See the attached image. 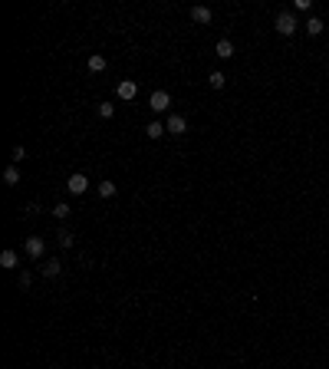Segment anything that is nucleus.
<instances>
[{
  "mask_svg": "<svg viewBox=\"0 0 329 369\" xmlns=\"http://www.w3.org/2000/svg\"><path fill=\"white\" fill-rule=\"evenodd\" d=\"M115 93H118V99H125V102H129V99H135V96H138V86H135L132 79H122V82L115 86Z\"/></svg>",
  "mask_w": 329,
  "mask_h": 369,
  "instance_id": "nucleus-4",
  "label": "nucleus"
},
{
  "mask_svg": "<svg viewBox=\"0 0 329 369\" xmlns=\"http://www.w3.org/2000/svg\"><path fill=\"white\" fill-rule=\"evenodd\" d=\"M293 7H296V10H310V7H313V0H296Z\"/></svg>",
  "mask_w": 329,
  "mask_h": 369,
  "instance_id": "nucleus-21",
  "label": "nucleus"
},
{
  "mask_svg": "<svg viewBox=\"0 0 329 369\" xmlns=\"http://www.w3.org/2000/svg\"><path fill=\"white\" fill-rule=\"evenodd\" d=\"M0 267L13 270V267H17V254H13V250H4V254H0Z\"/></svg>",
  "mask_w": 329,
  "mask_h": 369,
  "instance_id": "nucleus-12",
  "label": "nucleus"
},
{
  "mask_svg": "<svg viewBox=\"0 0 329 369\" xmlns=\"http://www.w3.org/2000/svg\"><path fill=\"white\" fill-rule=\"evenodd\" d=\"M66 188H69V191H73V194H82V191H86V188H89V178H86V175H79V172H76V175H69V182H66Z\"/></svg>",
  "mask_w": 329,
  "mask_h": 369,
  "instance_id": "nucleus-5",
  "label": "nucleus"
},
{
  "mask_svg": "<svg viewBox=\"0 0 329 369\" xmlns=\"http://www.w3.org/2000/svg\"><path fill=\"white\" fill-rule=\"evenodd\" d=\"M99 116L102 119H112V116H115V106H112V102H99Z\"/></svg>",
  "mask_w": 329,
  "mask_h": 369,
  "instance_id": "nucleus-17",
  "label": "nucleus"
},
{
  "mask_svg": "<svg viewBox=\"0 0 329 369\" xmlns=\"http://www.w3.org/2000/svg\"><path fill=\"white\" fill-rule=\"evenodd\" d=\"M53 214H56V218H59V221H66V218H69V214H73V208H69V205H66V201H59V205H56V208H53Z\"/></svg>",
  "mask_w": 329,
  "mask_h": 369,
  "instance_id": "nucleus-15",
  "label": "nucleus"
},
{
  "mask_svg": "<svg viewBox=\"0 0 329 369\" xmlns=\"http://www.w3.org/2000/svg\"><path fill=\"white\" fill-rule=\"evenodd\" d=\"M56 241H59V247H73V231H69V228H59V231H56Z\"/></svg>",
  "mask_w": 329,
  "mask_h": 369,
  "instance_id": "nucleus-10",
  "label": "nucleus"
},
{
  "mask_svg": "<svg viewBox=\"0 0 329 369\" xmlns=\"http://www.w3.org/2000/svg\"><path fill=\"white\" fill-rule=\"evenodd\" d=\"M277 33H283V37H293V33H296V17H293L290 10H283L277 17Z\"/></svg>",
  "mask_w": 329,
  "mask_h": 369,
  "instance_id": "nucleus-1",
  "label": "nucleus"
},
{
  "mask_svg": "<svg viewBox=\"0 0 329 369\" xmlns=\"http://www.w3.org/2000/svg\"><path fill=\"white\" fill-rule=\"evenodd\" d=\"M59 270H63V264L56 261V257H50V261L43 264V274H46V277H56V274H59Z\"/></svg>",
  "mask_w": 329,
  "mask_h": 369,
  "instance_id": "nucleus-11",
  "label": "nucleus"
},
{
  "mask_svg": "<svg viewBox=\"0 0 329 369\" xmlns=\"http://www.w3.org/2000/svg\"><path fill=\"white\" fill-rule=\"evenodd\" d=\"M99 194L102 198H112V194H115V185L112 182H99Z\"/></svg>",
  "mask_w": 329,
  "mask_h": 369,
  "instance_id": "nucleus-19",
  "label": "nucleus"
},
{
  "mask_svg": "<svg viewBox=\"0 0 329 369\" xmlns=\"http://www.w3.org/2000/svg\"><path fill=\"white\" fill-rule=\"evenodd\" d=\"M30 283H33V277H30V274L23 270V274H20V287H30Z\"/></svg>",
  "mask_w": 329,
  "mask_h": 369,
  "instance_id": "nucleus-22",
  "label": "nucleus"
},
{
  "mask_svg": "<svg viewBox=\"0 0 329 369\" xmlns=\"http://www.w3.org/2000/svg\"><path fill=\"white\" fill-rule=\"evenodd\" d=\"M145 132H148V138H158V135H165V125H162V122H152Z\"/></svg>",
  "mask_w": 329,
  "mask_h": 369,
  "instance_id": "nucleus-18",
  "label": "nucleus"
},
{
  "mask_svg": "<svg viewBox=\"0 0 329 369\" xmlns=\"http://www.w3.org/2000/svg\"><path fill=\"white\" fill-rule=\"evenodd\" d=\"M168 106H171V96H168L165 89H155V93H152V109H155V112H168Z\"/></svg>",
  "mask_w": 329,
  "mask_h": 369,
  "instance_id": "nucleus-2",
  "label": "nucleus"
},
{
  "mask_svg": "<svg viewBox=\"0 0 329 369\" xmlns=\"http://www.w3.org/2000/svg\"><path fill=\"white\" fill-rule=\"evenodd\" d=\"M4 182H7V185H17V182H20V168H17V165H10V168L4 172Z\"/></svg>",
  "mask_w": 329,
  "mask_h": 369,
  "instance_id": "nucleus-16",
  "label": "nucleus"
},
{
  "mask_svg": "<svg viewBox=\"0 0 329 369\" xmlns=\"http://www.w3.org/2000/svg\"><path fill=\"white\" fill-rule=\"evenodd\" d=\"M211 17L214 13L207 10V7H191V20L194 23H211Z\"/></svg>",
  "mask_w": 329,
  "mask_h": 369,
  "instance_id": "nucleus-7",
  "label": "nucleus"
},
{
  "mask_svg": "<svg viewBox=\"0 0 329 369\" xmlns=\"http://www.w3.org/2000/svg\"><path fill=\"white\" fill-rule=\"evenodd\" d=\"M89 73H102V69H106V56H99V53H96V56H89Z\"/></svg>",
  "mask_w": 329,
  "mask_h": 369,
  "instance_id": "nucleus-9",
  "label": "nucleus"
},
{
  "mask_svg": "<svg viewBox=\"0 0 329 369\" xmlns=\"http://www.w3.org/2000/svg\"><path fill=\"white\" fill-rule=\"evenodd\" d=\"M323 20H319V17H310V20H306V30H310V37H316V33H323Z\"/></svg>",
  "mask_w": 329,
  "mask_h": 369,
  "instance_id": "nucleus-13",
  "label": "nucleus"
},
{
  "mask_svg": "<svg viewBox=\"0 0 329 369\" xmlns=\"http://www.w3.org/2000/svg\"><path fill=\"white\" fill-rule=\"evenodd\" d=\"M165 129L171 132V135H185V132H188V119H185V116H168Z\"/></svg>",
  "mask_w": 329,
  "mask_h": 369,
  "instance_id": "nucleus-3",
  "label": "nucleus"
},
{
  "mask_svg": "<svg viewBox=\"0 0 329 369\" xmlns=\"http://www.w3.org/2000/svg\"><path fill=\"white\" fill-rule=\"evenodd\" d=\"M10 158H13V162L20 165V162H23V158H26V149H23V145H17V149L10 152Z\"/></svg>",
  "mask_w": 329,
  "mask_h": 369,
  "instance_id": "nucleus-20",
  "label": "nucleus"
},
{
  "mask_svg": "<svg viewBox=\"0 0 329 369\" xmlns=\"http://www.w3.org/2000/svg\"><path fill=\"white\" fill-rule=\"evenodd\" d=\"M207 82H211V86H214V89H224V82H227V76H224V73H221V69H214V73H211V76H207Z\"/></svg>",
  "mask_w": 329,
  "mask_h": 369,
  "instance_id": "nucleus-14",
  "label": "nucleus"
},
{
  "mask_svg": "<svg viewBox=\"0 0 329 369\" xmlns=\"http://www.w3.org/2000/svg\"><path fill=\"white\" fill-rule=\"evenodd\" d=\"M218 56L221 60H230V56H234V43H230V40H218Z\"/></svg>",
  "mask_w": 329,
  "mask_h": 369,
  "instance_id": "nucleus-8",
  "label": "nucleus"
},
{
  "mask_svg": "<svg viewBox=\"0 0 329 369\" xmlns=\"http://www.w3.org/2000/svg\"><path fill=\"white\" fill-rule=\"evenodd\" d=\"M43 250H46V244H43V238H26V254L37 261V257H43Z\"/></svg>",
  "mask_w": 329,
  "mask_h": 369,
  "instance_id": "nucleus-6",
  "label": "nucleus"
}]
</instances>
